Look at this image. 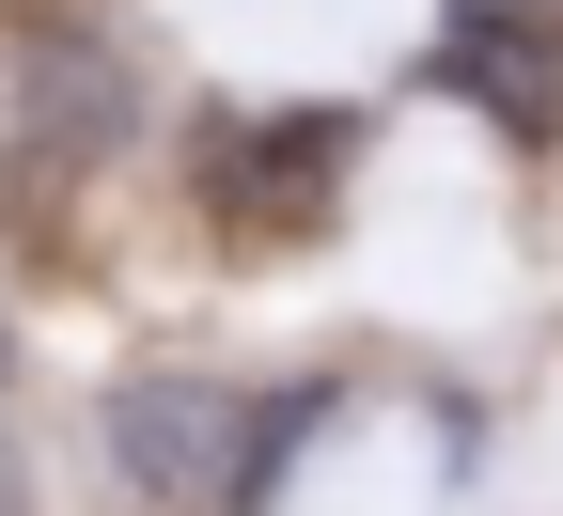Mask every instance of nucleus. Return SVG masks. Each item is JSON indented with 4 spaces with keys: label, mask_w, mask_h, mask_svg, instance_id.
<instances>
[{
    "label": "nucleus",
    "mask_w": 563,
    "mask_h": 516,
    "mask_svg": "<svg viewBox=\"0 0 563 516\" xmlns=\"http://www.w3.org/2000/svg\"><path fill=\"white\" fill-rule=\"evenodd\" d=\"M110 470L157 516H251L282 470V407H251L235 376H125L110 392Z\"/></svg>",
    "instance_id": "f257e3e1"
},
{
    "label": "nucleus",
    "mask_w": 563,
    "mask_h": 516,
    "mask_svg": "<svg viewBox=\"0 0 563 516\" xmlns=\"http://www.w3.org/2000/svg\"><path fill=\"white\" fill-rule=\"evenodd\" d=\"M110 141H125V63L47 32V17H0V204L63 219Z\"/></svg>",
    "instance_id": "f03ea898"
},
{
    "label": "nucleus",
    "mask_w": 563,
    "mask_h": 516,
    "mask_svg": "<svg viewBox=\"0 0 563 516\" xmlns=\"http://www.w3.org/2000/svg\"><path fill=\"white\" fill-rule=\"evenodd\" d=\"M454 79L501 110V125H563V47H548V32H485V17H470V32H454Z\"/></svg>",
    "instance_id": "7ed1b4c3"
},
{
    "label": "nucleus",
    "mask_w": 563,
    "mask_h": 516,
    "mask_svg": "<svg viewBox=\"0 0 563 516\" xmlns=\"http://www.w3.org/2000/svg\"><path fill=\"white\" fill-rule=\"evenodd\" d=\"M0 516H32V470H16V438H0Z\"/></svg>",
    "instance_id": "20e7f679"
},
{
    "label": "nucleus",
    "mask_w": 563,
    "mask_h": 516,
    "mask_svg": "<svg viewBox=\"0 0 563 516\" xmlns=\"http://www.w3.org/2000/svg\"><path fill=\"white\" fill-rule=\"evenodd\" d=\"M0 360H16V344H0Z\"/></svg>",
    "instance_id": "39448f33"
}]
</instances>
